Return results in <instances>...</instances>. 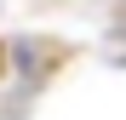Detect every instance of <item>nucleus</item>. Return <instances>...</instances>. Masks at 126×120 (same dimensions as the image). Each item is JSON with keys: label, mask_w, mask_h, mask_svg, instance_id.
<instances>
[{"label": "nucleus", "mask_w": 126, "mask_h": 120, "mask_svg": "<svg viewBox=\"0 0 126 120\" xmlns=\"http://www.w3.org/2000/svg\"><path fill=\"white\" fill-rule=\"evenodd\" d=\"M12 63H17V80H46V69L52 63H63V52L57 46H46V40H29V34H17L12 40Z\"/></svg>", "instance_id": "obj_1"}]
</instances>
